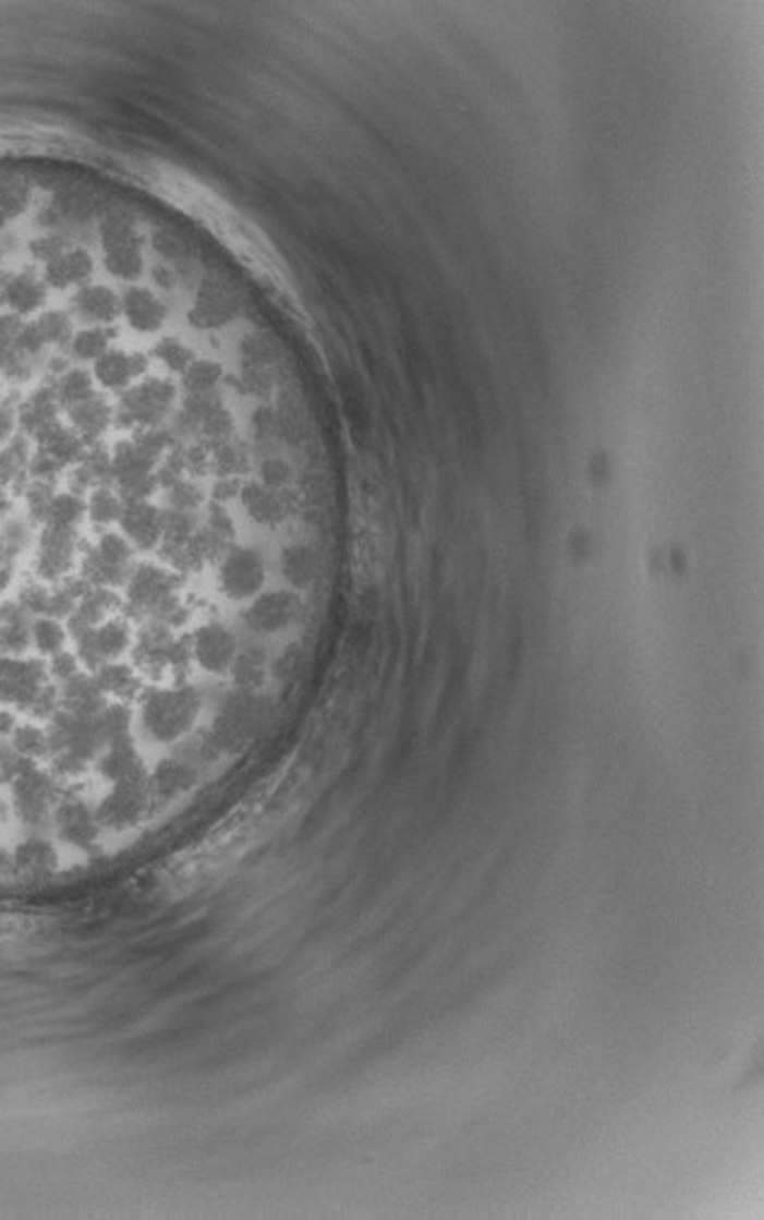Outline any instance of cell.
Instances as JSON below:
<instances>
[{
  "label": "cell",
  "mask_w": 764,
  "mask_h": 1220,
  "mask_svg": "<svg viewBox=\"0 0 764 1220\" xmlns=\"http://www.w3.org/2000/svg\"><path fill=\"white\" fill-rule=\"evenodd\" d=\"M202 705L194 686L150 688L141 692V727L155 744H174L194 729Z\"/></svg>",
  "instance_id": "obj_1"
},
{
  "label": "cell",
  "mask_w": 764,
  "mask_h": 1220,
  "mask_svg": "<svg viewBox=\"0 0 764 1220\" xmlns=\"http://www.w3.org/2000/svg\"><path fill=\"white\" fill-rule=\"evenodd\" d=\"M126 608L138 618L143 615L146 620L160 623L165 628H180L190 615L177 596L174 575L153 565H141L131 571L126 581Z\"/></svg>",
  "instance_id": "obj_2"
},
{
  "label": "cell",
  "mask_w": 764,
  "mask_h": 1220,
  "mask_svg": "<svg viewBox=\"0 0 764 1220\" xmlns=\"http://www.w3.org/2000/svg\"><path fill=\"white\" fill-rule=\"evenodd\" d=\"M264 712H267V702L257 696H252L247 690L228 696L216 714L214 727H210V732L206 734V739L198 744L202 746L198 756L210 758L223 751L240 749V746L247 739H252V734L259 729V724L264 722Z\"/></svg>",
  "instance_id": "obj_3"
},
{
  "label": "cell",
  "mask_w": 764,
  "mask_h": 1220,
  "mask_svg": "<svg viewBox=\"0 0 764 1220\" xmlns=\"http://www.w3.org/2000/svg\"><path fill=\"white\" fill-rule=\"evenodd\" d=\"M136 664L141 672L150 676L174 674L182 676L190 668L192 647L186 640H177L172 628H165L160 623H150L141 630L136 650H134Z\"/></svg>",
  "instance_id": "obj_4"
},
{
  "label": "cell",
  "mask_w": 764,
  "mask_h": 1220,
  "mask_svg": "<svg viewBox=\"0 0 764 1220\" xmlns=\"http://www.w3.org/2000/svg\"><path fill=\"white\" fill-rule=\"evenodd\" d=\"M99 238H102V255L105 267L117 279L134 281L141 277L143 257H141V235L136 226L121 218L119 214L107 216L99 224Z\"/></svg>",
  "instance_id": "obj_5"
},
{
  "label": "cell",
  "mask_w": 764,
  "mask_h": 1220,
  "mask_svg": "<svg viewBox=\"0 0 764 1220\" xmlns=\"http://www.w3.org/2000/svg\"><path fill=\"white\" fill-rule=\"evenodd\" d=\"M174 404V386L170 381L150 378L131 388L117 407V422L126 428L155 426L168 416Z\"/></svg>",
  "instance_id": "obj_6"
},
{
  "label": "cell",
  "mask_w": 764,
  "mask_h": 1220,
  "mask_svg": "<svg viewBox=\"0 0 764 1220\" xmlns=\"http://www.w3.org/2000/svg\"><path fill=\"white\" fill-rule=\"evenodd\" d=\"M150 785L148 777L131 780V783H117L112 789L102 797L97 807V821L99 826L124 831L136 826L150 809Z\"/></svg>",
  "instance_id": "obj_7"
},
{
  "label": "cell",
  "mask_w": 764,
  "mask_h": 1220,
  "mask_svg": "<svg viewBox=\"0 0 764 1220\" xmlns=\"http://www.w3.org/2000/svg\"><path fill=\"white\" fill-rule=\"evenodd\" d=\"M264 584V563L257 549L238 547L230 549L220 567V587L230 599H250Z\"/></svg>",
  "instance_id": "obj_8"
},
{
  "label": "cell",
  "mask_w": 764,
  "mask_h": 1220,
  "mask_svg": "<svg viewBox=\"0 0 764 1220\" xmlns=\"http://www.w3.org/2000/svg\"><path fill=\"white\" fill-rule=\"evenodd\" d=\"M192 654L210 674H226L235 662L238 642L226 625L210 623L198 628L192 642Z\"/></svg>",
  "instance_id": "obj_9"
},
{
  "label": "cell",
  "mask_w": 764,
  "mask_h": 1220,
  "mask_svg": "<svg viewBox=\"0 0 764 1220\" xmlns=\"http://www.w3.org/2000/svg\"><path fill=\"white\" fill-rule=\"evenodd\" d=\"M298 613H301L298 596L286 591H274L264 593V596L252 603L250 611L245 613V623L250 630L262 635L281 632L298 618Z\"/></svg>",
  "instance_id": "obj_10"
},
{
  "label": "cell",
  "mask_w": 764,
  "mask_h": 1220,
  "mask_svg": "<svg viewBox=\"0 0 764 1220\" xmlns=\"http://www.w3.org/2000/svg\"><path fill=\"white\" fill-rule=\"evenodd\" d=\"M198 783L196 763L186 756H170L155 765L153 775H148L150 795L155 801H172Z\"/></svg>",
  "instance_id": "obj_11"
},
{
  "label": "cell",
  "mask_w": 764,
  "mask_h": 1220,
  "mask_svg": "<svg viewBox=\"0 0 764 1220\" xmlns=\"http://www.w3.org/2000/svg\"><path fill=\"white\" fill-rule=\"evenodd\" d=\"M162 521L165 514L158 511L148 502H126L124 514H121V531H124L131 541L141 549H153L162 537Z\"/></svg>",
  "instance_id": "obj_12"
},
{
  "label": "cell",
  "mask_w": 764,
  "mask_h": 1220,
  "mask_svg": "<svg viewBox=\"0 0 764 1220\" xmlns=\"http://www.w3.org/2000/svg\"><path fill=\"white\" fill-rule=\"evenodd\" d=\"M97 771L112 785L148 777L146 768H143V758L131 739L107 746L102 756L97 758Z\"/></svg>",
  "instance_id": "obj_13"
},
{
  "label": "cell",
  "mask_w": 764,
  "mask_h": 1220,
  "mask_svg": "<svg viewBox=\"0 0 764 1220\" xmlns=\"http://www.w3.org/2000/svg\"><path fill=\"white\" fill-rule=\"evenodd\" d=\"M148 369L146 357L126 354L121 349H107L102 357L95 361V376L99 386L107 390L126 388L131 381L138 378L143 371Z\"/></svg>",
  "instance_id": "obj_14"
},
{
  "label": "cell",
  "mask_w": 764,
  "mask_h": 1220,
  "mask_svg": "<svg viewBox=\"0 0 764 1220\" xmlns=\"http://www.w3.org/2000/svg\"><path fill=\"white\" fill-rule=\"evenodd\" d=\"M235 313H238V303L228 293L226 286H220L214 279H206V283L202 286V293H198L196 299L192 321L202 327H218L232 321V315Z\"/></svg>",
  "instance_id": "obj_15"
},
{
  "label": "cell",
  "mask_w": 764,
  "mask_h": 1220,
  "mask_svg": "<svg viewBox=\"0 0 764 1220\" xmlns=\"http://www.w3.org/2000/svg\"><path fill=\"white\" fill-rule=\"evenodd\" d=\"M121 313L129 321V325L141 333H153L158 329L168 315V307L160 299L146 289H129L121 299Z\"/></svg>",
  "instance_id": "obj_16"
},
{
  "label": "cell",
  "mask_w": 764,
  "mask_h": 1220,
  "mask_svg": "<svg viewBox=\"0 0 764 1220\" xmlns=\"http://www.w3.org/2000/svg\"><path fill=\"white\" fill-rule=\"evenodd\" d=\"M97 684L102 688L105 696H112L117 700H131V698H138L143 688H141V676L134 672V668L126 666V664H107L97 672Z\"/></svg>",
  "instance_id": "obj_17"
},
{
  "label": "cell",
  "mask_w": 764,
  "mask_h": 1220,
  "mask_svg": "<svg viewBox=\"0 0 764 1220\" xmlns=\"http://www.w3.org/2000/svg\"><path fill=\"white\" fill-rule=\"evenodd\" d=\"M230 668L235 686L240 690L254 692L267 680V654L262 652V647H247L245 652L235 654V662H232Z\"/></svg>",
  "instance_id": "obj_18"
},
{
  "label": "cell",
  "mask_w": 764,
  "mask_h": 1220,
  "mask_svg": "<svg viewBox=\"0 0 764 1220\" xmlns=\"http://www.w3.org/2000/svg\"><path fill=\"white\" fill-rule=\"evenodd\" d=\"M194 533H196L194 514L170 509L168 514H165V521H162V537H160L162 555L172 559L186 543L192 541Z\"/></svg>",
  "instance_id": "obj_19"
},
{
  "label": "cell",
  "mask_w": 764,
  "mask_h": 1220,
  "mask_svg": "<svg viewBox=\"0 0 764 1220\" xmlns=\"http://www.w3.org/2000/svg\"><path fill=\"white\" fill-rule=\"evenodd\" d=\"M242 499H245V507L252 519L259 523H279L288 511L281 494H276L271 487L250 485L245 487Z\"/></svg>",
  "instance_id": "obj_20"
},
{
  "label": "cell",
  "mask_w": 764,
  "mask_h": 1220,
  "mask_svg": "<svg viewBox=\"0 0 764 1220\" xmlns=\"http://www.w3.org/2000/svg\"><path fill=\"white\" fill-rule=\"evenodd\" d=\"M283 577L291 581L295 589H307L315 581L317 575V559L315 553L307 545H293L283 553Z\"/></svg>",
  "instance_id": "obj_21"
},
{
  "label": "cell",
  "mask_w": 764,
  "mask_h": 1220,
  "mask_svg": "<svg viewBox=\"0 0 764 1220\" xmlns=\"http://www.w3.org/2000/svg\"><path fill=\"white\" fill-rule=\"evenodd\" d=\"M220 381V366L210 361H196L184 373V388L192 395H208Z\"/></svg>",
  "instance_id": "obj_22"
},
{
  "label": "cell",
  "mask_w": 764,
  "mask_h": 1220,
  "mask_svg": "<svg viewBox=\"0 0 764 1220\" xmlns=\"http://www.w3.org/2000/svg\"><path fill=\"white\" fill-rule=\"evenodd\" d=\"M214 466L216 472L223 478H232V475H240V472L247 470V456L245 450L235 444H223L216 448L214 454Z\"/></svg>",
  "instance_id": "obj_23"
},
{
  "label": "cell",
  "mask_w": 764,
  "mask_h": 1220,
  "mask_svg": "<svg viewBox=\"0 0 764 1220\" xmlns=\"http://www.w3.org/2000/svg\"><path fill=\"white\" fill-rule=\"evenodd\" d=\"M168 504L174 511H194L202 504V492L192 482L177 480L172 487H168Z\"/></svg>",
  "instance_id": "obj_24"
},
{
  "label": "cell",
  "mask_w": 764,
  "mask_h": 1220,
  "mask_svg": "<svg viewBox=\"0 0 764 1220\" xmlns=\"http://www.w3.org/2000/svg\"><path fill=\"white\" fill-rule=\"evenodd\" d=\"M155 354H158V359L170 371H184L192 366V351L177 342V339H162L158 349H155Z\"/></svg>",
  "instance_id": "obj_25"
},
{
  "label": "cell",
  "mask_w": 764,
  "mask_h": 1220,
  "mask_svg": "<svg viewBox=\"0 0 764 1220\" xmlns=\"http://www.w3.org/2000/svg\"><path fill=\"white\" fill-rule=\"evenodd\" d=\"M291 475H293L291 466H288L286 460H281V458H271V460H267V463L262 466V480H264V485L271 487V490L288 485V482H291Z\"/></svg>",
  "instance_id": "obj_26"
},
{
  "label": "cell",
  "mask_w": 764,
  "mask_h": 1220,
  "mask_svg": "<svg viewBox=\"0 0 764 1220\" xmlns=\"http://www.w3.org/2000/svg\"><path fill=\"white\" fill-rule=\"evenodd\" d=\"M208 529L214 531V533H218L220 537H226V541H230V537H232V521H230V516H228L223 509H214V511H210Z\"/></svg>",
  "instance_id": "obj_27"
},
{
  "label": "cell",
  "mask_w": 764,
  "mask_h": 1220,
  "mask_svg": "<svg viewBox=\"0 0 764 1220\" xmlns=\"http://www.w3.org/2000/svg\"><path fill=\"white\" fill-rule=\"evenodd\" d=\"M242 381H245V388H247L250 392H254V395H267V392L271 390V381H269L267 376H264V373H262L259 369L247 371V373H245V378H242Z\"/></svg>",
  "instance_id": "obj_28"
},
{
  "label": "cell",
  "mask_w": 764,
  "mask_h": 1220,
  "mask_svg": "<svg viewBox=\"0 0 764 1220\" xmlns=\"http://www.w3.org/2000/svg\"><path fill=\"white\" fill-rule=\"evenodd\" d=\"M245 354L252 361H267L271 357V347L269 342H264L259 337H250L247 345H245Z\"/></svg>",
  "instance_id": "obj_29"
},
{
  "label": "cell",
  "mask_w": 764,
  "mask_h": 1220,
  "mask_svg": "<svg viewBox=\"0 0 764 1220\" xmlns=\"http://www.w3.org/2000/svg\"><path fill=\"white\" fill-rule=\"evenodd\" d=\"M238 492H240V485H238V480H232V478H223L214 490L216 499H230L232 494H238Z\"/></svg>",
  "instance_id": "obj_30"
},
{
  "label": "cell",
  "mask_w": 764,
  "mask_h": 1220,
  "mask_svg": "<svg viewBox=\"0 0 764 1220\" xmlns=\"http://www.w3.org/2000/svg\"><path fill=\"white\" fill-rule=\"evenodd\" d=\"M155 279H158V283L165 286V289H170V286L174 283V274L168 267H158V269H155Z\"/></svg>",
  "instance_id": "obj_31"
}]
</instances>
